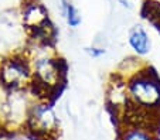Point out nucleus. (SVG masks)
Instances as JSON below:
<instances>
[{"instance_id": "obj_1", "label": "nucleus", "mask_w": 160, "mask_h": 140, "mask_svg": "<svg viewBox=\"0 0 160 140\" xmlns=\"http://www.w3.org/2000/svg\"><path fill=\"white\" fill-rule=\"evenodd\" d=\"M28 61L33 74L30 91L34 94V98L50 101V98L57 94L65 82V64L47 43L41 44L38 50L28 55Z\"/></svg>"}, {"instance_id": "obj_2", "label": "nucleus", "mask_w": 160, "mask_h": 140, "mask_svg": "<svg viewBox=\"0 0 160 140\" xmlns=\"http://www.w3.org/2000/svg\"><path fill=\"white\" fill-rule=\"evenodd\" d=\"M125 81L129 98V108L146 112H159L160 79L154 74V71L143 67Z\"/></svg>"}, {"instance_id": "obj_3", "label": "nucleus", "mask_w": 160, "mask_h": 140, "mask_svg": "<svg viewBox=\"0 0 160 140\" xmlns=\"http://www.w3.org/2000/svg\"><path fill=\"white\" fill-rule=\"evenodd\" d=\"M24 129L40 140H51L60 129V120L48 99L34 98L27 113Z\"/></svg>"}, {"instance_id": "obj_4", "label": "nucleus", "mask_w": 160, "mask_h": 140, "mask_svg": "<svg viewBox=\"0 0 160 140\" xmlns=\"http://www.w3.org/2000/svg\"><path fill=\"white\" fill-rule=\"evenodd\" d=\"M0 84L10 91H28L33 85L31 65L27 55H14L0 65Z\"/></svg>"}, {"instance_id": "obj_5", "label": "nucleus", "mask_w": 160, "mask_h": 140, "mask_svg": "<svg viewBox=\"0 0 160 140\" xmlns=\"http://www.w3.org/2000/svg\"><path fill=\"white\" fill-rule=\"evenodd\" d=\"M118 140H157L154 123L125 119L119 125Z\"/></svg>"}, {"instance_id": "obj_6", "label": "nucleus", "mask_w": 160, "mask_h": 140, "mask_svg": "<svg viewBox=\"0 0 160 140\" xmlns=\"http://www.w3.org/2000/svg\"><path fill=\"white\" fill-rule=\"evenodd\" d=\"M128 44L138 58H143L152 51V37L143 24H135L128 31Z\"/></svg>"}, {"instance_id": "obj_7", "label": "nucleus", "mask_w": 160, "mask_h": 140, "mask_svg": "<svg viewBox=\"0 0 160 140\" xmlns=\"http://www.w3.org/2000/svg\"><path fill=\"white\" fill-rule=\"evenodd\" d=\"M60 9H61V14H62L64 20H65L67 26L72 30L78 28L82 24V16L79 9L71 0H64L60 3Z\"/></svg>"}, {"instance_id": "obj_8", "label": "nucleus", "mask_w": 160, "mask_h": 140, "mask_svg": "<svg viewBox=\"0 0 160 140\" xmlns=\"http://www.w3.org/2000/svg\"><path fill=\"white\" fill-rule=\"evenodd\" d=\"M85 51L88 52V55H89L91 58H101L106 54V50L103 48V47H95V46L85 48Z\"/></svg>"}, {"instance_id": "obj_9", "label": "nucleus", "mask_w": 160, "mask_h": 140, "mask_svg": "<svg viewBox=\"0 0 160 140\" xmlns=\"http://www.w3.org/2000/svg\"><path fill=\"white\" fill-rule=\"evenodd\" d=\"M119 4H121L122 7H125V9H130L132 7V3H130V0H116Z\"/></svg>"}]
</instances>
